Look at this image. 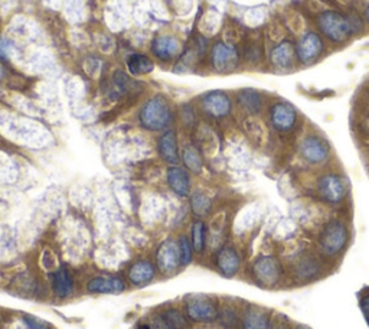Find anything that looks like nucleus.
<instances>
[{
    "mask_svg": "<svg viewBox=\"0 0 369 329\" xmlns=\"http://www.w3.org/2000/svg\"><path fill=\"white\" fill-rule=\"evenodd\" d=\"M113 83V94L118 97H134L139 96L140 92L144 90V84H141L137 80H133L126 71L123 69H116L111 76Z\"/></svg>",
    "mask_w": 369,
    "mask_h": 329,
    "instance_id": "obj_26",
    "label": "nucleus"
},
{
    "mask_svg": "<svg viewBox=\"0 0 369 329\" xmlns=\"http://www.w3.org/2000/svg\"><path fill=\"white\" fill-rule=\"evenodd\" d=\"M283 23L286 25L288 34H291L293 36H298V38L310 29L306 16L300 10H290L286 19L283 20Z\"/></svg>",
    "mask_w": 369,
    "mask_h": 329,
    "instance_id": "obj_32",
    "label": "nucleus"
},
{
    "mask_svg": "<svg viewBox=\"0 0 369 329\" xmlns=\"http://www.w3.org/2000/svg\"><path fill=\"white\" fill-rule=\"evenodd\" d=\"M189 208L195 218L205 220L214 213V200L205 191H192L189 197Z\"/></svg>",
    "mask_w": 369,
    "mask_h": 329,
    "instance_id": "obj_29",
    "label": "nucleus"
},
{
    "mask_svg": "<svg viewBox=\"0 0 369 329\" xmlns=\"http://www.w3.org/2000/svg\"><path fill=\"white\" fill-rule=\"evenodd\" d=\"M312 191L316 200L323 206L342 208L349 201L351 183L348 176L342 171L329 167L317 171L312 183Z\"/></svg>",
    "mask_w": 369,
    "mask_h": 329,
    "instance_id": "obj_1",
    "label": "nucleus"
},
{
    "mask_svg": "<svg viewBox=\"0 0 369 329\" xmlns=\"http://www.w3.org/2000/svg\"><path fill=\"white\" fill-rule=\"evenodd\" d=\"M250 279L254 285L263 289L279 288L286 277V269L280 258L274 254H263L250 266Z\"/></svg>",
    "mask_w": 369,
    "mask_h": 329,
    "instance_id": "obj_8",
    "label": "nucleus"
},
{
    "mask_svg": "<svg viewBox=\"0 0 369 329\" xmlns=\"http://www.w3.org/2000/svg\"><path fill=\"white\" fill-rule=\"evenodd\" d=\"M212 267L214 270L225 279L237 277L244 265V257L241 250L231 243H224L214 250L212 254Z\"/></svg>",
    "mask_w": 369,
    "mask_h": 329,
    "instance_id": "obj_12",
    "label": "nucleus"
},
{
    "mask_svg": "<svg viewBox=\"0 0 369 329\" xmlns=\"http://www.w3.org/2000/svg\"><path fill=\"white\" fill-rule=\"evenodd\" d=\"M200 108L205 117L214 122L228 120L234 113L235 100L224 90L207 91L200 97Z\"/></svg>",
    "mask_w": 369,
    "mask_h": 329,
    "instance_id": "obj_11",
    "label": "nucleus"
},
{
    "mask_svg": "<svg viewBox=\"0 0 369 329\" xmlns=\"http://www.w3.org/2000/svg\"><path fill=\"white\" fill-rule=\"evenodd\" d=\"M242 64L238 46L230 45L224 41H218L211 46L209 66L216 74L235 73Z\"/></svg>",
    "mask_w": 369,
    "mask_h": 329,
    "instance_id": "obj_13",
    "label": "nucleus"
},
{
    "mask_svg": "<svg viewBox=\"0 0 369 329\" xmlns=\"http://www.w3.org/2000/svg\"><path fill=\"white\" fill-rule=\"evenodd\" d=\"M179 120H181L182 126L188 130H192L198 126V117H196V111L190 104L182 106V108L179 111Z\"/></svg>",
    "mask_w": 369,
    "mask_h": 329,
    "instance_id": "obj_36",
    "label": "nucleus"
},
{
    "mask_svg": "<svg viewBox=\"0 0 369 329\" xmlns=\"http://www.w3.org/2000/svg\"><path fill=\"white\" fill-rule=\"evenodd\" d=\"M267 64L274 73L287 74L299 68L296 58V43L291 38H287L273 46H268Z\"/></svg>",
    "mask_w": 369,
    "mask_h": 329,
    "instance_id": "obj_14",
    "label": "nucleus"
},
{
    "mask_svg": "<svg viewBox=\"0 0 369 329\" xmlns=\"http://www.w3.org/2000/svg\"><path fill=\"white\" fill-rule=\"evenodd\" d=\"M264 41L267 43V46H273L287 38L288 36V31L286 28V25L283 23V20H272L268 22L265 28H264Z\"/></svg>",
    "mask_w": 369,
    "mask_h": 329,
    "instance_id": "obj_33",
    "label": "nucleus"
},
{
    "mask_svg": "<svg viewBox=\"0 0 369 329\" xmlns=\"http://www.w3.org/2000/svg\"><path fill=\"white\" fill-rule=\"evenodd\" d=\"M0 92H2V87H0Z\"/></svg>",
    "mask_w": 369,
    "mask_h": 329,
    "instance_id": "obj_46",
    "label": "nucleus"
},
{
    "mask_svg": "<svg viewBox=\"0 0 369 329\" xmlns=\"http://www.w3.org/2000/svg\"><path fill=\"white\" fill-rule=\"evenodd\" d=\"M296 153L305 167L322 171L333 163V149L329 140L319 130L310 129L299 134L296 142Z\"/></svg>",
    "mask_w": 369,
    "mask_h": 329,
    "instance_id": "obj_4",
    "label": "nucleus"
},
{
    "mask_svg": "<svg viewBox=\"0 0 369 329\" xmlns=\"http://www.w3.org/2000/svg\"><path fill=\"white\" fill-rule=\"evenodd\" d=\"M264 114L270 132L280 139L298 136L302 129V113L287 100L272 99Z\"/></svg>",
    "mask_w": 369,
    "mask_h": 329,
    "instance_id": "obj_5",
    "label": "nucleus"
},
{
    "mask_svg": "<svg viewBox=\"0 0 369 329\" xmlns=\"http://www.w3.org/2000/svg\"><path fill=\"white\" fill-rule=\"evenodd\" d=\"M235 106L244 115H263L270 103L265 92L257 88H241L235 94Z\"/></svg>",
    "mask_w": 369,
    "mask_h": 329,
    "instance_id": "obj_20",
    "label": "nucleus"
},
{
    "mask_svg": "<svg viewBox=\"0 0 369 329\" xmlns=\"http://www.w3.org/2000/svg\"><path fill=\"white\" fill-rule=\"evenodd\" d=\"M22 322L28 329H51V326H49L45 321L38 319L36 316L28 315V314L22 315Z\"/></svg>",
    "mask_w": 369,
    "mask_h": 329,
    "instance_id": "obj_39",
    "label": "nucleus"
},
{
    "mask_svg": "<svg viewBox=\"0 0 369 329\" xmlns=\"http://www.w3.org/2000/svg\"><path fill=\"white\" fill-rule=\"evenodd\" d=\"M326 272V260L314 251H302L290 262L288 276L298 285H309L322 279Z\"/></svg>",
    "mask_w": 369,
    "mask_h": 329,
    "instance_id": "obj_7",
    "label": "nucleus"
},
{
    "mask_svg": "<svg viewBox=\"0 0 369 329\" xmlns=\"http://www.w3.org/2000/svg\"><path fill=\"white\" fill-rule=\"evenodd\" d=\"M314 29L323 36L329 46H345L355 36V28L349 12L329 8L321 15L314 16Z\"/></svg>",
    "mask_w": 369,
    "mask_h": 329,
    "instance_id": "obj_3",
    "label": "nucleus"
},
{
    "mask_svg": "<svg viewBox=\"0 0 369 329\" xmlns=\"http://www.w3.org/2000/svg\"><path fill=\"white\" fill-rule=\"evenodd\" d=\"M182 50L181 41L174 35H159L152 42V54L158 61L169 62L175 59Z\"/></svg>",
    "mask_w": 369,
    "mask_h": 329,
    "instance_id": "obj_24",
    "label": "nucleus"
},
{
    "mask_svg": "<svg viewBox=\"0 0 369 329\" xmlns=\"http://www.w3.org/2000/svg\"><path fill=\"white\" fill-rule=\"evenodd\" d=\"M241 321V311L235 307L232 302H221L219 303V312L216 322L225 328V329H237L239 328Z\"/></svg>",
    "mask_w": 369,
    "mask_h": 329,
    "instance_id": "obj_30",
    "label": "nucleus"
},
{
    "mask_svg": "<svg viewBox=\"0 0 369 329\" xmlns=\"http://www.w3.org/2000/svg\"><path fill=\"white\" fill-rule=\"evenodd\" d=\"M126 66L132 76H147L155 69V62L144 54L132 52L126 57Z\"/></svg>",
    "mask_w": 369,
    "mask_h": 329,
    "instance_id": "obj_31",
    "label": "nucleus"
},
{
    "mask_svg": "<svg viewBox=\"0 0 369 329\" xmlns=\"http://www.w3.org/2000/svg\"><path fill=\"white\" fill-rule=\"evenodd\" d=\"M137 120L141 129L151 133H162L167 129H172L176 120V111L172 102L163 96H156L147 99L139 110Z\"/></svg>",
    "mask_w": 369,
    "mask_h": 329,
    "instance_id": "obj_6",
    "label": "nucleus"
},
{
    "mask_svg": "<svg viewBox=\"0 0 369 329\" xmlns=\"http://www.w3.org/2000/svg\"><path fill=\"white\" fill-rule=\"evenodd\" d=\"M221 300L207 293H189L183 298V312L190 323H214L218 319Z\"/></svg>",
    "mask_w": 369,
    "mask_h": 329,
    "instance_id": "obj_9",
    "label": "nucleus"
},
{
    "mask_svg": "<svg viewBox=\"0 0 369 329\" xmlns=\"http://www.w3.org/2000/svg\"><path fill=\"white\" fill-rule=\"evenodd\" d=\"M273 319L270 311L258 304H247L241 309L239 329H272Z\"/></svg>",
    "mask_w": 369,
    "mask_h": 329,
    "instance_id": "obj_23",
    "label": "nucleus"
},
{
    "mask_svg": "<svg viewBox=\"0 0 369 329\" xmlns=\"http://www.w3.org/2000/svg\"><path fill=\"white\" fill-rule=\"evenodd\" d=\"M181 162L183 168L192 175H201L205 168L204 153L195 144H186L181 149Z\"/></svg>",
    "mask_w": 369,
    "mask_h": 329,
    "instance_id": "obj_28",
    "label": "nucleus"
},
{
    "mask_svg": "<svg viewBox=\"0 0 369 329\" xmlns=\"http://www.w3.org/2000/svg\"><path fill=\"white\" fill-rule=\"evenodd\" d=\"M189 240L192 243L195 255L202 257L207 254L209 248V230L205 220L195 218V221L190 225Z\"/></svg>",
    "mask_w": 369,
    "mask_h": 329,
    "instance_id": "obj_27",
    "label": "nucleus"
},
{
    "mask_svg": "<svg viewBox=\"0 0 369 329\" xmlns=\"http://www.w3.org/2000/svg\"><path fill=\"white\" fill-rule=\"evenodd\" d=\"M153 262L163 277H174L183 267L179 255L178 241L175 239H166L156 247Z\"/></svg>",
    "mask_w": 369,
    "mask_h": 329,
    "instance_id": "obj_16",
    "label": "nucleus"
},
{
    "mask_svg": "<svg viewBox=\"0 0 369 329\" xmlns=\"http://www.w3.org/2000/svg\"><path fill=\"white\" fill-rule=\"evenodd\" d=\"M362 16H363V20H365V25H366V29H369V2H368V4H366V6L363 8Z\"/></svg>",
    "mask_w": 369,
    "mask_h": 329,
    "instance_id": "obj_42",
    "label": "nucleus"
},
{
    "mask_svg": "<svg viewBox=\"0 0 369 329\" xmlns=\"http://www.w3.org/2000/svg\"><path fill=\"white\" fill-rule=\"evenodd\" d=\"M244 38H245V34L238 25H234V23H231V25L224 28V32H223V41L224 42L234 45V46H238L239 43H242Z\"/></svg>",
    "mask_w": 369,
    "mask_h": 329,
    "instance_id": "obj_38",
    "label": "nucleus"
},
{
    "mask_svg": "<svg viewBox=\"0 0 369 329\" xmlns=\"http://www.w3.org/2000/svg\"><path fill=\"white\" fill-rule=\"evenodd\" d=\"M178 241V247H179V255H181V262H182V267H188L193 263V258H195V251L192 247V243L189 240V236L186 234H181V236L176 239Z\"/></svg>",
    "mask_w": 369,
    "mask_h": 329,
    "instance_id": "obj_35",
    "label": "nucleus"
},
{
    "mask_svg": "<svg viewBox=\"0 0 369 329\" xmlns=\"http://www.w3.org/2000/svg\"><path fill=\"white\" fill-rule=\"evenodd\" d=\"M160 314L167 322L170 329H189L190 326V321L188 319L183 309H179L175 307H167Z\"/></svg>",
    "mask_w": 369,
    "mask_h": 329,
    "instance_id": "obj_34",
    "label": "nucleus"
},
{
    "mask_svg": "<svg viewBox=\"0 0 369 329\" xmlns=\"http://www.w3.org/2000/svg\"><path fill=\"white\" fill-rule=\"evenodd\" d=\"M160 276L155 262L149 257H140L133 260L127 269L125 277L127 279L129 285L134 289H143L152 285L153 281Z\"/></svg>",
    "mask_w": 369,
    "mask_h": 329,
    "instance_id": "obj_17",
    "label": "nucleus"
},
{
    "mask_svg": "<svg viewBox=\"0 0 369 329\" xmlns=\"http://www.w3.org/2000/svg\"><path fill=\"white\" fill-rule=\"evenodd\" d=\"M272 329H288V326H287V322H284V321H273V326H272Z\"/></svg>",
    "mask_w": 369,
    "mask_h": 329,
    "instance_id": "obj_41",
    "label": "nucleus"
},
{
    "mask_svg": "<svg viewBox=\"0 0 369 329\" xmlns=\"http://www.w3.org/2000/svg\"><path fill=\"white\" fill-rule=\"evenodd\" d=\"M159 158L167 163L169 167L172 164L181 163V146H179V137L175 129H167L160 133L156 144Z\"/></svg>",
    "mask_w": 369,
    "mask_h": 329,
    "instance_id": "obj_21",
    "label": "nucleus"
},
{
    "mask_svg": "<svg viewBox=\"0 0 369 329\" xmlns=\"http://www.w3.org/2000/svg\"><path fill=\"white\" fill-rule=\"evenodd\" d=\"M296 58L298 64L302 68H307L316 65L319 61H322L329 52V45L314 28L306 31L296 41Z\"/></svg>",
    "mask_w": 369,
    "mask_h": 329,
    "instance_id": "obj_10",
    "label": "nucleus"
},
{
    "mask_svg": "<svg viewBox=\"0 0 369 329\" xmlns=\"http://www.w3.org/2000/svg\"><path fill=\"white\" fill-rule=\"evenodd\" d=\"M241 61L253 69L267 64V43L261 32L245 35L241 46Z\"/></svg>",
    "mask_w": 369,
    "mask_h": 329,
    "instance_id": "obj_19",
    "label": "nucleus"
},
{
    "mask_svg": "<svg viewBox=\"0 0 369 329\" xmlns=\"http://www.w3.org/2000/svg\"><path fill=\"white\" fill-rule=\"evenodd\" d=\"M294 329H312V328L306 325H298V326H294Z\"/></svg>",
    "mask_w": 369,
    "mask_h": 329,
    "instance_id": "obj_44",
    "label": "nucleus"
},
{
    "mask_svg": "<svg viewBox=\"0 0 369 329\" xmlns=\"http://www.w3.org/2000/svg\"><path fill=\"white\" fill-rule=\"evenodd\" d=\"M137 329H170L160 312H156L137 323Z\"/></svg>",
    "mask_w": 369,
    "mask_h": 329,
    "instance_id": "obj_37",
    "label": "nucleus"
},
{
    "mask_svg": "<svg viewBox=\"0 0 369 329\" xmlns=\"http://www.w3.org/2000/svg\"><path fill=\"white\" fill-rule=\"evenodd\" d=\"M351 239V225L345 218H329L319 227V231L316 234V251L326 262L337 260L348 250Z\"/></svg>",
    "mask_w": 369,
    "mask_h": 329,
    "instance_id": "obj_2",
    "label": "nucleus"
},
{
    "mask_svg": "<svg viewBox=\"0 0 369 329\" xmlns=\"http://www.w3.org/2000/svg\"><path fill=\"white\" fill-rule=\"evenodd\" d=\"M359 309L363 315V319L369 328V289H365L359 293Z\"/></svg>",
    "mask_w": 369,
    "mask_h": 329,
    "instance_id": "obj_40",
    "label": "nucleus"
},
{
    "mask_svg": "<svg viewBox=\"0 0 369 329\" xmlns=\"http://www.w3.org/2000/svg\"><path fill=\"white\" fill-rule=\"evenodd\" d=\"M242 129L253 142V145L258 148L267 145L268 137L272 134L267 123L261 119V115H244Z\"/></svg>",
    "mask_w": 369,
    "mask_h": 329,
    "instance_id": "obj_25",
    "label": "nucleus"
},
{
    "mask_svg": "<svg viewBox=\"0 0 369 329\" xmlns=\"http://www.w3.org/2000/svg\"><path fill=\"white\" fill-rule=\"evenodd\" d=\"M129 281L125 276L114 273H98L84 281V290L88 295H121L129 290Z\"/></svg>",
    "mask_w": 369,
    "mask_h": 329,
    "instance_id": "obj_15",
    "label": "nucleus"
},
{
    "mask_svg": "<svg viewBox=\"0 0 369 329\" xmlns=\"http://www.w3.org/2000/svg\"><path fill=\"white\" fill-rule=\"evenodd\" d=\"M2 323H4V316H2V314H0V326H2Z\"/></svg>",
    "mask_w": 369,
    "mask_h": 329,
    "instance_id": "obj_45",
    "label": "nucleus"
},
{
    "mask_svg": "<svg viewBox=\"0 0 369 329\" xmlns=\"http://www.w3.org/2000/svg\"><path fill=\"white\" fill-rule=\"evenodd\" d=\"M166 183L179 198H189L192 194V174L181 164H172L166 169Z\"/></svg>",
    "mask_w": 369,
    "mask_h": 329,
    "instance_id": "obj_22",
    "label": "nucleus"
},
{
    "mask_svg": "<svg viewBox=\"0 0 369 329\" xmlns=\"http://www.w3.org/2000/svg\"><path fill=\"white\" fill-rule=\"evenodd\" d=\"M48 284L53 296L60 300H68L76 296L77 279L74 276L72 270L68 269L65 265H61L49 272Z\"/></svg>",
    "mask_w": 369,
    "mask_h": 329,
    "instance_id": "obj_18",
    "label": "nucleus"
},
{
    "mask_svg": "<svg viewBox=\"0 0 369 329\" xmlns=\"http://www.w3.org/2000/svg\"><path fill=\"white\" fill-rule=\"evenodd\" d=\"M4 78H6V69L0 65V80H4Z\"/></svg>",
    "mask_w": 369,
    "mask_h": 329,
    "instance_id": "obj_43",
    "label": "nucleus"
}]
</instances>
